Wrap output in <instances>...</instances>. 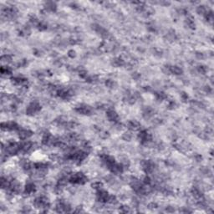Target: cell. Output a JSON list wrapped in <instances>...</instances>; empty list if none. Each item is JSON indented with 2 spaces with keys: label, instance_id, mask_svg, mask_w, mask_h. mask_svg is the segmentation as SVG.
<instances>
[{
  "label": "cell",
  "instance_id": "obj_1",
  "mask_svg": "<svg viewBox=\"0 0 214 214\" xmlns=\"http://www.w3.org/2000/svg\"><path fill=\"white\" fill-rule=\"evenodd\" d=\"M40 110V106L37 102H32L27 107L26 112L28 115H34Z\"/></svg>",
  "mask_w": 214,
  "mask_h": 214
},
{
  "label": "cell",
  "instance_id": "obj_4",
  "mask_svg": "<svg viewBox=\"0 0 214 214\" xmlns=\"http://www.w3.org/2000/svg\"><path fill=\"white\" fill-rule=\"evenodd\" d=\"M24 192L27 194H32L35 192V186L33 182L27 183V185L24 187Z\"/></svg>",
  "mask_w": 214,
  "mask_h": 214
},
{
  "label": "cell",
  "instance_id": "obj_5",
  "mask_svg": "<svg viewBox=\"0 0 214 214\" xmlns=\"http://www.w3.org/2000/svg\"><path fill=\"white\" fill-rule=\"evenodd\" d=\"M1 73H2L3 75H10L12 73V70L9 66H3L2 69H1Z\"/></svg>",
  "mask_w": 214,
  "mask_h": 214
},
{
  "label": "cell",
  "instance_id": "obj_2",
  "mask_svg": "<svg viewBox=\"0 0 214 214\" xmlns=\"http://www.w3.org/2000/svg\"><path fill=\"white\" fill-rule=\"evenodd\" d=\"M32 136V131H30L29 130L26 129H22L18 130V136L19 138L23 140V141H25L26 139L29 137H30Z\"/></svg>",
  "mask_w": 214,
  "mask_h": 214
},
{
  "label": "cell",
  "instance_id": "obj_3",
  "mask_svg": "<svg viewBox=\"0 0 214 214\" xmlns=\"http://www.w3.org/2000/svg\"><path fill=\"white\" fill-rule=\"evenodd\" d=\"M107 117H108V119L111 120V121H116V120H118V114L116 113L113 109H109L108 111H107Z\"/></svg>",
  "mask_w": 214,
  "mask_h": 214
}]
</instances>
